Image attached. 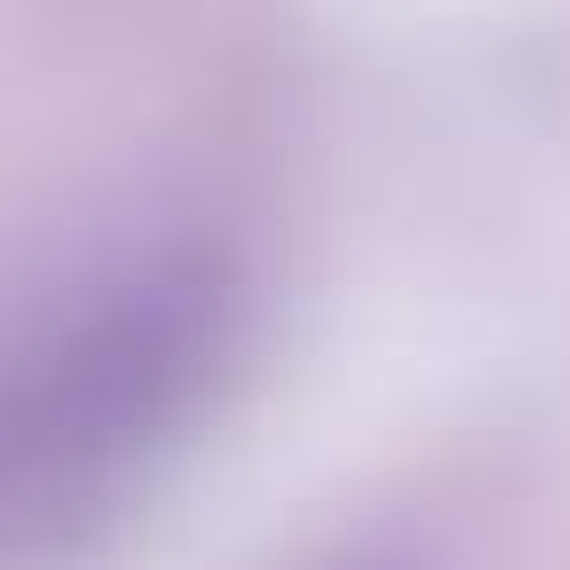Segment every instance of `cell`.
I'll return each instance as SVG.
<instances>
[{
    "label": "cell",
    "instance_id": "cell-1",
    "mask_svg": "<svg viewBox=\"0 0 570 570\" xmlns=\"http://www.w3.org/2000/svg\"><path fill=\"white\" fill-rule=\"evenodd\" d=\"M214 276L160 240L71 249L0 294V561L80 534L187 419Z\"/></svg>",
    "mask_w": 570,
    "mask_h": 570
}]
</instances>
